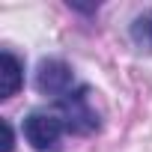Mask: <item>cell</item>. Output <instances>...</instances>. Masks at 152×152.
Instances as JSON below:
<instances>
[{"label":"cell","mask_w":152,"mask_h":152,"mask_svg":"<svg viewBox=\"0 0 152 152\" xmlns=\"http://www.w3.org/2000/svg\"><path fill=\"white\" fill-rule=\"evenodd\" d=\"M57 116L63 119L66 131H75V134H93L99 128V113L93 107L87 87H75L72 93L57 99Z\"/></svg>","instance_id":"obj_1"},{"label":"cell","mask_w":152,"mask_h":152,"mask_svg":"<svg viewBox=\"0 0 152 152\" xmlns=\"http://www.w3.org/2000/svg\"><path fill=\"white\" fill-rule=\"evenodd\" d=\"M63 131H66L63 119L57 113H48V110H33L24 119V137L36 152H57Z\"/></svg>","instance_id":"obj_2"},{"label":"cell","mask_w":152,"mask_h":152,"mask_svg":"<svg viewBox=\"0 0 152 152\" xmlns=\"http://www.w3.org/2000/svg\"><path fill=\"white\" fill-rule=\"evenodd\" d=\"M131 42L140 51L152 54V12H143V15L134 18V24H131Z\"/></svg>","instance_id":"obj_5"},{"label":"cell","mask_w":152,"mask_h":152,"mask_svg":"<svg viewBox=\"0 0 152 152\" xmlns=\"http://www.w3.org/2000/svg\"><path fill=\"white\" fill-rule=\"evenodd\" d=\"M18 87H21V63L12 51H3V90H0L3 99L15 96Z\"/></svg>","instance_id":"obj_4"},{"label":"cell","mask_w":152,"mask_h":152,"mask_svg":"<svg viewBox=\"0 0 152 152\" xmlns=\"http://www.w3.org/2000/svg\"><path fill=\"white\" fill-rule=\"evenodd\" d=\"M36 87L45 96H57L63 99L66 93L75 90V75L63 60H42L39 72H36Z\"/></svg>","instance_id":"obj_3"},{"label":"cell","mask_w":152,"mask_h":152,"mask_svg":"<svg viewBox=\"0 0 152 152\" xmlns=\"http://www.w3.org/2000/svg\"><path fill=\"white\" fill-rule=\"evenodd\" d=\"M0 128H3V146H0V152H12V125L3 119Z\"/></svg>","instance_id":"obj_6"}]
</instances>
